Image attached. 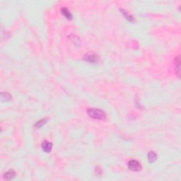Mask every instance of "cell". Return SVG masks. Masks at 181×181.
I'll return each instance as SVG.
<instances>
[{"instance_id": "1", "label": "cell", "mask_w": 181, "mask_h": 181, "mask_svg": "<svg viewBox=\"0 0 181 181\" xmlns=\"http://www.w3.org/2000/svg\"><path fill=\"white\" fill-rule=\"evenodd\" d=\"M87 113L90 117L97 120H105L106 117V115L104 111L96 109V108H90L87 110Z\"/></svg>"}, {"instance_id": "2", "label": "cell", "mask_w": 181, "mask_h": 181, "mask_svg": "<svg viewBox=\"0 0 181 181\" xmlns=\"http://www.w3.org/2000/svg\"><path fill=\"white\" fill-rule=\"evenodd\" d=\"M128 168L132 171H139L141 169L140 163L136 160H131L128 162Z\"/></svg>"}, {"instance_id": "3", "label": "cell", "mask_w": 181, "mask_h": 181, "mask_svg": "<svg viewBox=\"0 0 181 181\" xmlns=\"http://www.w3.org/2000/svg\"><path fill=\"white\" fill-rule=\"evenodd\" d=\"M84 59L86 61H87L90 63H96L98 62L99 57L98 55H94V54H88L84 57Z\"/></svg>"}, {"instance_id": "4", "label": "cell", "mask_w": 181, "mask_h": 181, "mask_svg": "<svg viewBox=\"0 0 181 181\" xmlns=\"http://www.w3.org/2000/svg\"><path fill=\"white\" fill-rule=\"evenodd\" d=\"M52 144L50 142H49L48 141H44L42 144V148L43 151L46 153H49L52 150Z\"/></svg>"}, {"instance_id": "5", "label": "cell", "mask_w": 181, "mask_h": 181, "mask_svg": "<svg viewBox=\"0 0 181 181\" xmlns=\"http://www.w3.org/2000/svg\"><path fill=\"white\" fill-rule=\"evenodd\" d=\"M15 176H16V173L14 170H9L4 175V178H5L6 180H11Z\"/></svg>"}, {"instance_id": "6", "label": "cell", "mask_w": 181, "mask_h": 181, "mask_svg": "<svg viewBox=\"0 0 181 181\" xmlns=\"http://www.w3.org/2000/svg\"><path fill=\"white\" fill-rule=\"evenodd\" d=\"M62 13L67 19H72V15H71V12L67 8H65V7L62 8Z\"/></svg>"}, {"instance_id": "7", "label": "cell", "mask_w": 181, "mask_h": 181, "mask_svg": "<svg viewBox=\"0 0 181 181\" xmlns=\"http://www.w3.org/2000/svg\"><path fill=\"white\" fill-rule=\"evenodd\" d=\"M156 158H157V156H156L155 152L150 151L149 153V154H148V159H149V161L150 163H153L156 160Z\"/></svg>"}, {"instance_id": "8", "label": "cell", "mask_w": 181, "mask_h": 181, "mask_svg": "<svg viewBox=\"0 0 181 181\" xmlns=\"http://www.w3.org/2000/svg\"><path fill=\"white\" fill-rule=\"evenodd\" d=\"M175 69H177V73L178 75H180V56H178V57L175 59Z\"/></svg>"}, {"instance_id": "9", "label": "cell", "mask_w": 181, "mask_h": 181, "mask_svg": "<svg viewBox=\"0 0 181 181\" xmlns=\"http://www.w3.org/2000/svg\"><path fill=\"white\" fill-rule=\"evenodd\" d=\"M121 11H122V13L124 14V17H125L128 21H131V22H133V21H134V18H133V16H132V15L129 14V13H128L127 11L123 10V9H121Z\"/></svg>"}, {"instance_id": "10", "label": "cell", "mask_w": 181, "mask_h": 181, "mask_svg": "<svg viewBox=\"0 0 181 181\" xmlns=\"http://www.w3.org/2000/svg\"><path fill=\"white\" fill-rule=\"evenodd\" d=\"M46 122H47V120H45V119H42V120H40V121H38V122L35 123V127H36V128H39V127H42V125L45 124V123H46Z\"/></svg>"}, {"instance_id": "11", "label": "cell", "mask_w": 181, "mask_h": 181, "mask_svg": "<svg viewBox=\"0 0 181 181\" xmlns=\"http://www.w3.org/2000/svg\"><path fill=\"white\" fill-rule=\"evenodd\" d=\"M4 94H5V96H4L3 95H2L1 94V96H2V99H4V98H6V101H9L10 99H11V96L10 95H8L7 93H4Z\"/></svg>"}]
</instances>
